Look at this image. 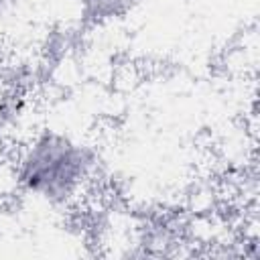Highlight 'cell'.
<instances>
[{"instance_id": "cell-1", "label": "cell", "mask_w": 260, "mask_h": 260, "mask_svg": "<svg viewBox=\"0 0 260 260\" xmlns=\"http://www.w3.org/2000/svg\"><path fill=\"white\" fill-rule=\"evenodd\" d=\"M93 156L87 146L61 132H45L24 146L18 158V183L30 195L63 203L89 179Z\"/></svg>"}, {"instance_id": "cell-2", "label": "cell", "mask_w": 260, "mask_h": 260, "mask_svg": "<svg viewBox=\"0 0 260 260\" xmlns=\"http://www.w3.org/2000/svg\"><path fill=\"white\" fill-rule=\"evenodd\" d=\"M138 0H81V10L91 20H110L130 10Z\"/></svg>"}]
</instances>
